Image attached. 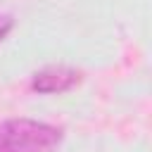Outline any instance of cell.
<instances>
[{
  "instance_id": "7a4b0ae2",
  "label": "cell",
  "mask_w": 152,
  "mask_h": 152,
  "mask_svg": "<svg viewBox=\"0 0 152 152\" xmlns=\"http://www.w3.org/2000/svg\"><path fill=\"white\" fill-rule=\"evenodd\" d=\"M78 81H81V71H76L74 66L52 64L33 74L31 88L36 93H64V90H71Z\"/></svg>"
},
{
  "instance_id": "3957f363",
  "label": "cell",
  "mask_w": 152,
  "mask_h": 152,
  "mask_svg": "<svg viewBox=\"0 0 152 152\" xmlns=\"http://www.w3.org/2000/svg\"><path fill=\"white\" fill-rule=\"evenodd\" d=\"M12 26H14V19L10 14H0V40L12 31Z\"/></svg>"
},
{
  "instance_id": "6da1fadb",
  "label": "cell",
  "mask_w": 152,
  "mask_h": 152,
  "mask_svg": "<svg viewBox=\"0 0 152 152\" xmlns=\"http://www.w3.org/2000/svg\"><path fill=\"white\" fill-rule=\"evenodd\" d=\"M62 142V128L33 121L7 119L0 124V152H55Z\"/></svg>"
}]
</instances>
